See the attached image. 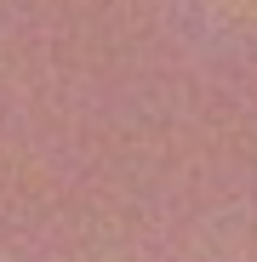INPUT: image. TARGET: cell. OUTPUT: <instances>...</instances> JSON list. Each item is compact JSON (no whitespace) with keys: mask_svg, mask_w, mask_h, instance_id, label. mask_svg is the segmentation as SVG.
<instances>
[{"mask_svg":"<svg viewBox=\"0 0 257 262\" xmlns=\"http://www.w3.org/2000/svg\"><path fill=\"white\" fill-rule=\"evenodd\" d=\"M223 17H234V23H257V0H211Z\"/></svg>","mask_w":257,"mask_h":262,"instance_id":"1","label":"cell"}]
</instances>
